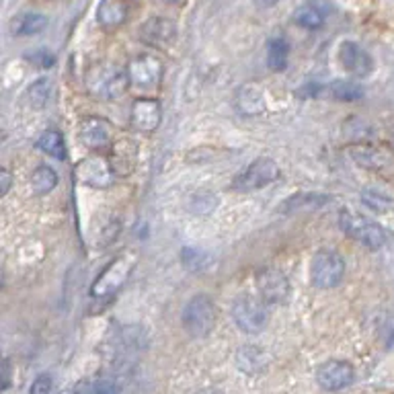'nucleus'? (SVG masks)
<instances>
[{
    "label": "nucleus",
    "mask_w": 394,
    "mask_h": 394,
    "mask_svg": "<svg viewBox=\"0 0 394 394\" xmlns=\"http://www.w3.org/2000/svg\"><path fill=\"white\" fill-rule=\"evenodd\" d=\"M339 226L347 236H351L353 240L361 242L372 251H378L388 242V234L382 226L351 210H343L339 214Z\"/></svg>",
    "instance_id": "obj_1"
},
{
    "label": "nucleus",
    "mask_w": 394,
    "mask_h": 394,
    "mask_svg": "<svg viewBox=\"0 0 394 394\" xmlns=\"http://www.w3.org/2000/svg\"><path fill=\"white\" fill-rule=\"evenodd\" d=\"M129 76L127 72L117 70L111 64H95L89 72H87V87L95 97L101 99H117L127 91Z\"/></svg>",
    "instance_id": "obj_2"
},
{
    "label": "nucleus",
    "mask_w": 394,
    "mask_h": 394,
    "mask_svg": "<svg viewBox=\"0 0 394 394\" xmlns=\"http://www.w3.org/2000/svg\"><path fill=\"white\" fill-rule=\"evenodd\" d=\"M236 327L247 333V335H257L267 327L269 321V312H267V304L261 298L242 294L232 302V310H230Z\"/></svg>",
    "instance_id": "obj_3"
},
{
    "label": "nucleus",
    "mask_w": 394,
    "mask_h": 394,
    "mask_svg": "<svg viewBox=\"0 0 394 394\" xmlns=\"http://www.w3.org/2000/svg\"><path fill=\"white\" fill-rule=\"evenodd\" d=\"M181 323L191 337L210 335L216 323V304L206 294L193 296L181 312Z\"/></svg>",
    "instance_id": "obj_4"
},
{
    "label": "nucleus",
    "mask_w": 394,
    "mask_h": 394,
    "mask_svg": "<svg viewBox=\"0 0 394 394\" xmlns=\"http://www.w3.org/2000/svg\"><path fill=\"white\" fill-rule=\"evenodd\" d=\"M282 170L280 165L274 161V159H267V156H261V159H255L247 169H242L232 181V189L234 191H257V189H263L271 183H276L280 179Z\"/></svg>",
    "instance_id": "obj_5"
},
{
    "label": "nucleus",
    "mask_w": 394,
    "mask_h": 394,
    "mask_svg": "<svg viewBox=\"0 0 394 394\" xmlns=\"http://www.w3.org/2000/svg\"><path fill=\"white\" fill-rule=\"evenodd\" d=\"M134 261H136V257L132 253H121L119 257H115L103 269V274L97 278V282L93 283V287H91L93 298H111L113 294H117L121 289V285L127 282V278L134 269Z\"/></svg>",
    "instance_id": "obj_6"
},
{
    "label": "nucleus",
    "mask_w": 394,
    "mask_h": 394,
    "mask_svg": "<svg viewBox=\"0 0 394 394\" xmlns=\"http://www.w3.org/2000/svg\"><path fill=\"white\" fill-rule=\"evenodd\" d=\"M310 278L312 283L321 289H333L345 278V259L337 251H319L312 257V267H310Z\"/></svg>",
    "instance_id": "obj_7"
},
{
    "label": "nucleus",
    "mask_w": 394,
    "mask_h": 394,
    "mask_svg": "<svg viewBox=\"0 0 394 394\" xmlns=\"http://www.w3.org/2000/svg\"><path fill=\"white\" fill-rule=\"evenodd\" d=\"M76 177L82 185L93 189H107L113 185L115 170L103 156H87L76 165Z\"/></svg>",
    "instance_id": "obj_8"
},
{
    "label": "nucleus",
    "mask_w": 394,
    "mask_h": 394,
    "mask_svg": "<svg viewBox=\"0 0 394 394\" xmlns=\"http://www.w3.org/2000/svg\"><path fill=\"white\" fill-rule=\"evenodd\" d=\"M127 76L134 87H140V89L156 87L163 78V62L152 54L136 56L127 64Z\"/></svg>",
    "instance_id": "obj_9"
},
{
    "label": "nucleus",
    "mask_w": 394,
    "mask_h": 394,
    "mask_svg": "<svg viewBox=\"0 0 394 394\" xmlns=\"http://www.w3.org/2000/svg\"><path fill=\"white\" fill-rule=\"evenodd\" d=\"M353 378H355L353 366L347 361H341V359L327 361L316 370V382L327 393H337V391L347 388L353 382Z\"/></svg>",
    "instance_id": "obj_10"
},
{
    "label": "nucleus",
    "mask_w": 394,
    "mask_h": 394,
    "mask_svg": "<svg viewBox=\"0 0 394 394\" xmlns=\"http://www.w3.org/2000/svg\"><path fill=\"white\" fill-rule=\"evenodd\" d=\"M132 127L142 134H152L163 121V107L156 99H136L132 105Z\"/></svg>",
    "instance_id": "obj_11"
},
{
    "label": "nucleus",
    "mask_w": 394,
    "mask_h": 394,
    "mask_svg": "<svg viewBox=\"0 0 394 394\" xmlns=\"http://www.w3.org/2000/svg\"><path fill=\"white\" fill-rule=\"evenodd\" d=\"M177 27L170 19L165 17H152L148 21H144L138 29V37L142 44L150 46V48H165L174 39Z\"/></svg>",
    "instance_id": "obj_12"
},
{
    "label": "nucleus",
    "mask_w": 394,
    "mask_h": 394,
    "mask_svg": "<svg viewBox=\"0 0 394 394\" xmlns=\"http://www.w3.org/2000/svg\"><path fill=\"white\" fill-rule=\"evenodd\" d=\"M257 287L265 304H283L289 296V282L280 269H265L257 278Z\"/></svg>",
    "instance_id": "obj_13"
},
{
    "label": "nucleus",
    "mask_w": 394,
    "mask_h": 394,
    "mask_svg": "<svg viewBox=\"0 0 394 394\" xmlns=\"http://www.w3.org/2000/svg\"><path fill=\"white\" fill-rule=\"evenodd\" d=\"M339 62H341V66H343L349 74L357 76V78H364V76H368V74L374 70V62H372L370 54H368L366 50H361V46H357V44H353V42L341 44Z\"/></svg>",
    "instance_id": "obj_14"
},
{
    "label": "nucleus",
    "mask_w": 394,
    "mask_h": 394,
    "mask_svg": "<svg viewBox=\"0 0 394 394\" xmlns=\"http://www.w3.org/2000/svg\"><path fill=\"white\" fill-rule=\"evenodd\" d=\"M234 107L240 115H247V117H257L265 111V93L261 87L253 84V82H247L242 87L236 89L234 93Z\"/></svg>",
    "instance_id": "obj_15"
},
{
    "label": "nucleus",
    "mask_w": 394,
    "mask_h": 394,
    "mask_svg": "<svg viewBox=\"0 0 394 394\" xmlns=\"http://www.w3.org/2000/svg\"><path fill=\"white\" fill-rule=\"evenodd\" d=\"M111 167L115 174L127 177L138 165V144L129 138H121L111 146Z\"/></svg>",
    "instance_id": "obj_16"
},
{
    "label": "nucleus",
    "mask_w": 394,
    "mask_h": 394,
    "mask_svg": "<svg viewBox=\"0 0 394 394\" xmlns=\"http://www.w3.org/2000/svg\"><path fill=\"white\" fill-rule=\"evenodd\" d=\"M80 140L87 148H105L111 140V125L101 117H87L80 123Z\"/></svg>",
    "instance_id": "obj_17"
},
{
    "label": "nucleus",
    "mask_w": 394,
    "mask_h": 394,
    "mask_svg": "<svg viewBox=\"0 0 394 394\" xmlns=\"http://www.w3.org/2000/svg\"><path fill=\"white\" fill-rule=\"evenodd\" d=\"M331 204V195L325 193H296L289 195L282 206L278 208L282 214H302V212H312V210H321L323 206Z\"/></svg>",
    "instance_id": "obj_18"
},
{
    "label": "nucleus",
    "mask_w": 394,
    "mask_h": 394,
    "mask_svg": "<svg viewBox=\"0 0 394 394\" xmlns=\"http://www.w3.org/2000/svg\"><path fill=\"white\" fill-rule=\"evenodd\" d=\"M127 12H129L127 0H101L97 8V23L103 29L113 31L127 21Z\"/></svg>",
    "instance_id": "obj_19"
},
{
    "label": "nucleus",
    "mask_w": 394,
    "mask_h": 394,
    "mask_svg": "<svg viewBox=\"0 0 394 394\" xmlns=\"http://www.w3.org/2000/svg\"><path fill=\"white\" fill-rule=\"evenodd\" d=\"M48 19L39 12H21L17 17H12L10 21V33L15 37H29V35H37L46 29Z\"/></svg>",
    "instance_id": "obj_20"
},
{
    "label": "nucleus",
    "mask_w": 394,
    "mask_h": 394,
    "mask_svg": "<svg viewBox=\"0 0 394 394\" xmlns=\"http://www.w3.org/2000/svg\"><path fill=\"white\" fill-rule=\"evenodd\" d=\"M351 159L366 169H382L391 163V156L382 148H372V146H355L351 148Z\"/></svg>",
    "instance_id": "obj_21"
},
{
    "label": "nucleus",
    "mask_w": 394,
    "mask_h": 394,
    "mask_svg": "<svg viewBox=\"0 0 394 394\" xmlns=\"http://www.w3.org/2000/svg\"><path fill=\"white\" fill-rule=\"evenodd\" d=\"M236 366L244 372V374H257L263 370L265 366V355L259 347L255 345H244L238 349L236 353Z\"/></svg>",
    "instance_id": "obj_22"
},
{
    "label": "nucleus",
    "mask_w": 394,
    "mask_h": 394,
    "mask_svg": "<svg viewBox=\"0 0 394 394\" xmlns=\"http://www.w3.org/2000/svg\"><path fill=\"white\" fill-rule=\"evenodd\" d=\"M37 148L44 154H48V156H52L56 161L66 159V142H64V136L56 129H46L42 134V138L37 140Z\"/></svg>",
    "instance_id": "obj_23"
},
{
    "label": "nucleus",
    "mask_w": 394,
    "mask_h": 394,
    "mask_svg": "<svg viewBox=\"0 0 394 394\" xmlns=\"http://www.w3.org/2000/svg\"><path fill=\"white\" fill-rule=\"evenodd\" d=\"M57 185V172L52 167H37L31 174V191L33 195L42 197L54 191Z\"/></svg>",
    "instance_id": "obj_24"
},
{
    "label": "nucleus",
    "mask_w": 394,
    "mask_h": 394,
    "mask_svg": "<svg viewBox=\"0 0 394 394\" xmlns=\"http://www.w3.org/2000/svg\"><path fill=\"white\" fill-rule=\"evenodd\" d=\"M287 56H289V46L283 37H274L267 44V66L274 72H282L287 66Z\"/></svg>",
    "instance_id": "obj_25"
},
{
    "label": "nucleus",
    "mask_w": 394,
    "mask_h": 394,
    "mask_svg": "<svg viewBox=\"0 0 394 394\" xmlns=\"http://www.w3.org/2000/svg\"><path fill=\"white\" fill-rule=\"evenodd\" d=\"M181 261L183 265L193 271V274H199V271H206L210 265H212V257L204 251V249H197V247H185L181 251Z\"/></svg>",
    "instance_id": "obj_26"
},
{
    "label": "nucleus",
    "mask_w": 394,
    "mask_h": 394,
    "mask_svg": "<svg viewBox=\"0 0 394 394\" xmlns=\"http://www.w3.org/2000/svg\"><path fill=\"white\" fill-rule=\"evenodd\" d=\"M331 95L337 99V101H347V103H351V101H357V99H361V95H364V91H361V87L357 84V82H353V80H333V84H331Z\"/></svg>",
    "instance_id": "obj_27"
},
{
    "label": "nucleus",
    "mask_w": 394,
    "mask_h": 394,
    "mask_svg": "<svg viewBox=\"0 0 394 394\" xmlns=\"http://www.w3.org/2000/svg\"><path fill=\"white\" fill-rule=\"evenodd\" d=\"M294 23L300 25V27H304V29H319V27H323L325 17L314 6H300L294 12Z\"/></svg>",
    "instance_id": "obj_28"
},
{
    "label": "nucleus",
    "mask_w": 394,
    "mask_h": 394,
    "mask_svg": "<svg viewBox=\"0 0 394 394\" xmlns=\"http://www.w3.org/2000/svg\"><path fill=\"white\" fill-rule=\"evenodd\" d=\"M50 82L46 80V78H39L37 82H33L29 89H27V101H29V105L31 107H35V109H39V107H44L46 103H48V99H50Z\"/></svg>",
    "instance_id": "obj_29"
},
{
    "label": "nucleus",
    "mask_w": 394,
    "mask_h": 394,
    "mask_svg": "<svg viewBox=\"0 0 394 394\" xmlns=\"http://www.w3.org/2000/svg\"><path fill=\"white\" fill-rule=\"evenodd\" d=\"M117 234H119V220L107 218L101 224V230H95V242L99 247H107V244H111L113 240L117 238Z\"/></svg>",
    "instance_id": "obj_30"
},
{
    "label": "nucleus",
    "mask_w": 394,
    "mask_h": 394,
    "mask_svg": "<svg viewBox=\"0 0 394 394\" xmlns=\"http://www.w3.org/2000/svg\"><path fill=\"white\" fill-rule=\"evenodd\" d=\"M364 202H366V206H370V208L376 210V212H384V210H388V208L393 206V199H391V197L380 195V193H376V191H366V193H364Z\"/></svg>",
    "instance_id": "obj_31"
},
{
    "label": "nucleus",
    "mask_w": 394,
    "mask_h": 394,
    "mask_svg": "<svg viewBox=\"0 0 394 394\" xmlns=\"http://www.w3.org/2000/svg\"><path fill=\"white\" fill-rule=\"evenodd\" d=\"M52 393V376L50 374H39L31 388H29V394H50Z\"/></svg>",
    "instance_id": "obj_32"
},
{
    "label": "nucleus",
    "mask_w": 394,
    "mask_h": 394,
    "mask_svg": "<svg viewBox=\"0 0 394 394\" xmlns=\"http://www.w3.org/2000/svg\"><path fill=\"white\" fill-rule=\"evenodd\" d=\"M31 62H35L37 66H42V68H52L54 66V62H56V57L52 56L48 50H39V52H35L33 56H29Z\"/></svg>",
    "instance_id": "obj_33"
},
{
    "label": "nucleus",
    "mask_w": 394,
    "mask_h": 394,
    "mask_svg": "<svg viewBox=\"0 0 394 394\" xmlns=\"http://www.w3.org/2000/svg\"><path fill=\"white\" fill-rule=\"evenodd\" d=\"M95 394H117V386L113 384L111 380L103 378V380H99V382H97V386H95Z\"/></svg>",
    "instance_id": "obj_34"
},
{
    "label": "nucleus",
    "mask_w": 394,
    "mask_h": 394,
    "mask_svg": "<svg viewBox=\"0 0 394 394\" xmlns=\"http://www.w3.org/2000/svg\"><path fill=\"white\" fill-rule=\"evenodd\" d=\"M0 181H2V189H0V195H6L8 189H10V172L6 169H2L0 172Z\"/></svg>",
    "instance_id": "obj_35"
},
{
    "label": "nucleus",
    "mask_w": 394,
    "mask_h": 394,
    "mask_svg": "<svg viewBox=\"0 0 394 394\" xmlns=\"http://www.w3.org/2000/svg\"><path fill=\"white\" fill-rule=\"evenodd\" d=\"M280 0H257V4L259 6H274V4H278Z\"/></svg>",
    "instance_id": "obj_36"
},
{
    "label": "nucleus",
    "mask_w": 394,
    "mask_h": 394,
    "mask_svg": "<svg viewBox=\"0 0 394 394\" xmlns=\"http://www.w3.org/2000/svg\"><path fill=\"white\" fill-rule=\"evenodd\" d=\"M163 2H167V4H183L185 0H163Z\"/></svg>",
    "instance_id": "obj_37"
},
{
    "label": "nucleus",
    "mask_w": 394,
    "mask_h": 394,
    "mask_svg": "<svg viewBox=\"0 0 394 394\" xmlns=\"http://www.w3.org/2000/svg\"><path fill=\"white\" fill-rule=\"evenodd\" d=\"M60 394H76V393H74V391H62Z\"/></svg>",
    "instance_id": "obj_38"
},
{
    "label": "nucleus",
    "mask_w": 394,
    "mask_h": 394,
    "mask_svg": "<svg viewBox=\"0 0 394 394\" xmlns=\"http://www.w3.org/2000/svg\"><path fill=\"white\" fill-rule=\"evenodd\" d=\"M202 394H220V393H212V391H210V393H202Z\"/></svg>",
    "instance_id": "obj_39"
}]
</instances>
